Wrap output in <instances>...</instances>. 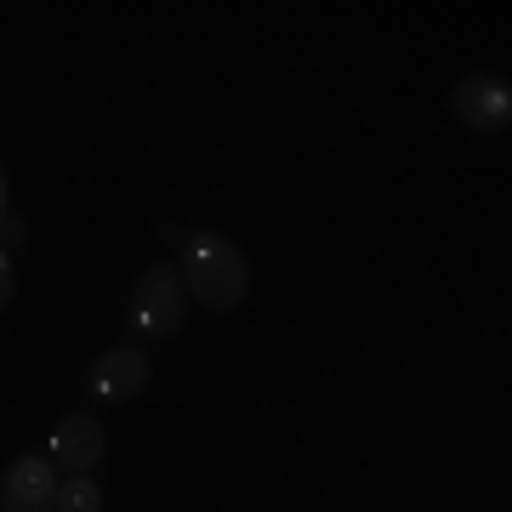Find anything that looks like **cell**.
<instances>
[{
	"instance_id": "6da1fadb",
	"label": "cell",
	"mask_w": 512,
	"mask_h": 512,
	"mask_svg": "<svg viewBox=\"0 0 512 512\" xmlns=\"http://www.w3.org/2000/svg\"><path fill=\"white\" fill-rule=\"evenodd\" d=\"M165 239L183 256L177 274H183L194 302H205L211 313H228L245 302V291H251V262H245V251H239L234 239L211 234V228H165Z\"/></svg>"
},
{
	"instance_id": "7a4b0ae2",
	"label": "cell",
	"mask_w": 512,
	"mask_h": 512,
	"mask_svg": "<svg viewBox=\"0 0 512 512\" xmlns=\"http://www.w3.org/2000/svg\"><path fill=\"white\" fill-rule=\"evenodd\" d=\"M183 313H188V285L177 274V262H154L143 279H137V291H131V330H143V336H177L183 330Z\"/></svg>"
},
{
	"instance_id": "3957f363",
	"label": "cell",
	"mask_w": 512,
	"mask_h": 512,
	"mask_svg": "<svg viewBox=\"0 0 512 512\" xmlns=\"http://www.w3.org/2000/svg\"><path fill=\"white\" fill-rule=\"evenodd\" d=\"M450 109H456L461 126L484 131V137H507L512 131V86L501 74H467L450 92Z\"/></svg>"
},
{
	"instance_id": "277c9868",
	"label": "cell",
	"mask_w": 512,
	"mask_h": 512,
	"mask_svg": "<svg viewBox=\"0 0 512 512\" xmlns=\"http://www.w3.org/2000/svg\"><path fill=\"white\" fill-rule=\"evenodd\" d=\"M148 376H154V365H148L143 348H109V353H97L92 376H86V393L97 404H126L148 387Z\"/></svg>"
},
{
	"instance_id": "5b68a950",
	"label": "cell",
	"mask_w": 512,
	"mask_h": 512,
	"mask_svg": "<svg viewBox=\"0 0 512 512\" xmlns=\"http://www.w3.org/2000/svg\"><path fill=\"white\" fill-rule=\"evenodd\" d=\"M109 439H103V421L92 410H74L52 427V439H46V461L52 467H69V473H92L97 461H103Z\"/></svg>"
},
{
	"instance_id": "8992f818",
	"label": "cell",
	"mask_w": 512,
	"mask_h": 512,
	"mask_svg": "<svg viewBox=\"0 0 512 512\" xmlns=\"http://www.w3.org/2000/svg\"><path fill=\"white\" fill-rule=\"evenodd\" d=\"M57 467L46 456H18L0 478V512H52Z\"/></svg>"
},
{
	"instance_id": "52a82bcc",
	"label": "cell",
	"mask_w": 512,
	"mask_h": 512,
	"mask_svg": "<svg viewBox=\"0 0 512 512\" xmlns=\"http://www.w3.org/2000/svg\"><path fill=\"white\" fill-rule=\"evenodd\" d=\"M52 512H103V490H97V478H92V473H69V478H57Z\"/></svg>"
},
{
	"instance_id": "ba28073f",
	"label": "cell",
	"mask_w": 512,
	"mask_h": 512,
	"mask_svg": "<svg viewBox=\"0 0 512 512\" xmlns=\"http://www.w3.org/2000/svg\"><path fill=\"white\" fill-rule=\"evenodd\" d=\"M18 245H29V222L6 211V217H0V251H18Z\"/></svg>"
},
{
	"instance_id": "9c48e42d",
	"label": "cell",
	"mask_w": 512,
	"mask_h": 512,
	"mask_svg": "<svg viewBox=\"0 0 512 512\" xmlns=\"http://www.w3.org/2000/svg\"><path fill=\"white\" fill-rule=\"evenodd\" d=\"M12 291H18V268H12V256L0 251V308L12 302Z\"/></svg>"
},
{
	"instance_id": "30bf717a",
	"label": "cell",
	"mask_w": 512,
	"mask_h": 512,
	"mask_svg": "<svg viewBox=\"0 0 512 512\" xmlns=\"http://www.w3.org/2000/svg\"><path fill=\"white\" fill-rule=\"evenodd\" d=\"M0 217H6V171H0Z\"/></svg>"
}]
</instances>
